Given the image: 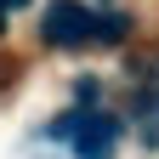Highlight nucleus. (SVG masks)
Listing matches in <instances>:
<instances>
[{
    "mask_svg": "<svg viewBox=\"0 0 159 159\" xmlns=\"http://www.w3.org/2000/svg\"><path fill=\"white\" fill-rule=\"evenodd\" d=\"M40 29H46L51 46H91V40H119L125 34V17L91 11V6H80V0H51Z\"/></svg>",
    "mask_w": 159,
    "mask_h": 159,
    "instance_id": "nucleus-1",
    "label": "nucleus"
},
{
    "mask_svg": "<svg viewBox=\"0 0 159 159\" xmlns=\"http://www.w3.org/2000/svg\"><path fill=\"white\" fill-rule=\"evenodd\" d=\"M51 136H63L80 159H114V148H119V119L97 114V108H74V114H63L51 125Z\"/></svg>",
    "mask_w": 159,
    "mask_h": 159,
    "instance_id": "nucleus-2",
    "label": "nucleus"
},
{
    "mask_svg": "<svg viewBox=\"0 0 159 159\" xmlns=\"http://www.w3.org/2000/svg\"><path fill=\"white\" fill-rule=\"evenodd\" d=\"M142 125H148V142H159V97L142 102Z\"/></svg>",
    "mask_w": 159,
    "mask_h": 159,
    "instance_id": "nucleus-3",
    "label": "nucleus"
},
{
    "mask_svg": "<svg viewBox=\"0 0 159 159\" xmlns=\"http://www.w3.org/2000/svg\"><path fill=\"white\" fill-rule=\"evenodd\" d=\"M17 6H29V0H0V11H17Z\"/></svg>",
    "mask_w": 159,
    "mask_h": 159,
    "instance_id": "nucleus-4",
    "label": "nucleus"
},
{
    "mask_svg": "<svg viewBox=\"0 0 159 159\" xmlns=\"http://www.w3.org/2000/svg\"><path fill=\"white\" fill-rule=\"evenodd\" d=\"M0 29H6V11H0Z\"/></svg>",
    "mask_w": 159,
    "mask_h": 159,
    "instance_id": "nucleus-5",
    "label": "nucleus"
}]
</instances>
